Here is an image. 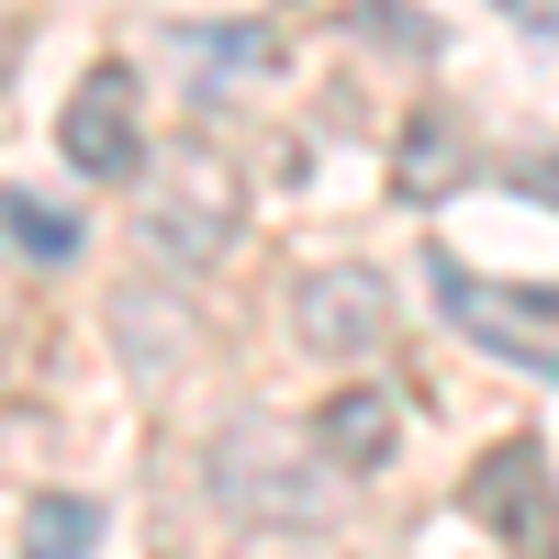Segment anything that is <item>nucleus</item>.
Returning a JSON list of instances; mask_svg holds the SVG:
<instances>
[{"label": "nucleus", "instance_id": "f257e3e1", "mask_svg": "<svg viewBox=\"0 0 559 559\" xmlns=\"http://www.w3.org/2000/svg\"><path fill=\"white\" fill-rule=\"evenodd\" d=\"M134 236H146V258L168 280H202L224 247L247 236V179L224 168L213 146H179L146 168V191H134Z\"/></svg>", "mask_w": 559, "mask_h": 559}, {"label": "nucleus", "instance_id": "f03ea898", "mask_svg": "<svg viewBox=\"0 0 559 559\" xmlns=\"http://www.w3.org/2000/svg\"><path fill=\"white\" fill-rule=\"evenodd\" d=\"M324 481H336V471H324L313 448H292L269 414L224 426L213 459H202V492L224 503V515H247V526H313L324 515Z\"/></svg>", "mask_w": 559, "mask_h": 559}, {"label": "nucleus", "instance_id": "7ed1b4c3", "mask_svg": "<svg viewBox=\"0 0 559 559\" xmlns=\"http://www.w3.org/2000/svg\"><path fill=\"white\" fill-rule=\"evenodd\" d=\"M426 280H437V313L471 347H492V358L548 369V381H559V280H481V269H459V258H426Z\"/></svg>", "mask_w": 559, "mask_h": 559}, {"label": "nucleus", "instance_id": "20e7f679", "mask_svg": "<svg viewBox=\"0 0 559 559\" xmlns=\"http://www.w3.org/2000/svg\"><path fill=\"white\" fill-rule=\"evenodd\" d=\"M459 515H471L503 559H559V459L537 437H503L471 459V481H459Z\"/></svg>", "mask_w": 559, "mask_h": 559}, {"label": "nucleus", "instance_id": "39448f33", "mask_svg": "<svg viewBox=\"0 0 559 559\" xmlns=\"http://www.w3.org/2000/svg\"><path fill=\"white\" fill-rule=\"evenodd\" d=\"M392 280L381 269H302L292 280V336L313 347V358H369L392 336Z\"/></svg>", "mask_w": 559, "mask_h": 559}, {"label": "nucleus", "instance_id": "423d86ee", "mask_svg": "<svg viewBox=\"0 0 559 559\" xmlns=\"http://www.w3.org/2000/svg\"><path fill=\"white\" fill-rule=\"evenodd\" d=\"M57 146H68V168H79V179H102V191L146 179V134H134V79H123V68H90V79L68 90Z\"/></svg>", "mask_w": 559, "mask_h": 559}, {"label": "nucleus", "instance_id": "0eeeda50", "mask_svg": "<svg viewBox=\"0 0 559 559\" xmlns=\"http://www.w3.org/2000/svg\"><path fill=\"white\" fill-rule=\"evenodd\" d=\"M112 347H123V369L146 392H168L179 369L202 358V313H191V292L179 280H123L112 292Z\"/></svg>", "mask_w": 559, "mask_h": 559}, {"label": "nucleus", "instance_id": "6e6552de", "mask_svg": "<svg viewBox=\"0 0 559 559\" xmlns=\"http://www.w3.org/2000/svg\"><path fill=\"white\" fill-rule=\"evenodd\" d=\"M302 448H313V459H324V471H336V481H369V471H392V448H403V414H392V392L347 381L336 403H313Z\"/></svg>", "mask_w": 559, "mask_h": 559}, {"label": "nucleus", "instance_id": "1a4fd4ad", "mask_svg": "<svg viewBox=\"0 0 559 559\" xmlns=\"http://www.w3.org/2000/svg\"><path fill=\"white\" fill-rule=\"evenodd\" d=\"M448 191H471V123H459L448 102H414L403 112V146H392V202L437 213Z\"/></svg>", "mask_w": 559, "mask_h": 559}, {"label": "nucleus", "instance_id": "9d476101", "mask_svg": "<svg viewBox=\"0 0 559 559\" xmlns=\"http://www.w3.org/2000/svg\"><path fill=\"white\" fill-rule=\"evenodd\" d=\"M102 537H112V515L90 492H34L23 503V559H90Z\"/></svg>", "mask_w": 559, "mask_h": 559}, {"label": "nucleus", "instance_id": "9b49d317", "mask_svg": "<svg viewBox=\"0 0 559 559\" xmlns=\"http://www.w3.org/2000/svg\"><path fill=\"white\" fill-rule=\"evenodd\" d=\"M0 236H12L34 269H68V258H79V213H57L45 191H23V179H12V191H0Z\"/></svg>", "mask_w": 559, "mask_h": 559}, {"label": "nucleus", "instance_id": "f8f14e48", "mask_svg": "<svg viewBox=\"0 0 559 559\" xmlns=\"http://www.w3.org/2000/svg\"><path fill=\"white\" fill-rule=\"evenodd\" d=\"M179 57L191 68H269L280 34H258V23H179Z\"/></svg>", "mask_w": 559, "mask_h": 559}, {"label": "nucleus", "instance_id": "ddd939ff", "mask_svg": "<svg viewBox=\"0 0 559 559\" xmlns=\"http://www.w3.org/2000/svg\"><path fill=\"white\" fill-rule=\"evenodd\" d=\"M369 45H414V57H437V23H414V0H358L347 12Z\"/></svg>", "mask_w": 559, "mask_h": 559}, {"label": "nucleus", "instance_id": "4468645a", "mask_svg": "<svg viewBox=\"0 0 559 559\" xmlns=\"http://www.w3.org/2000/svg\"><path fill=\"white\" fill-rule=\"evenodd\" d=\"M515 191H526V202H548V213H559V146H537V157H526V168H515Z\"/></svg>", "mask_w": 559, "mask_h": 559}, {"label": "nucleus", "instance_id": "2eb2a0df", "mask_svg": "<svg viewBox=\"0 0 559 559\" xmlns=\"http://www.w3.org/2000/svg\"><path fill=\"white\" fill-rule=\"evenodd\" d=\"M492 12H515V23L537 34V45H559V0H492Z\"/></svg>", "mask_w": 559, "mask_h": 559}]
</instances>
